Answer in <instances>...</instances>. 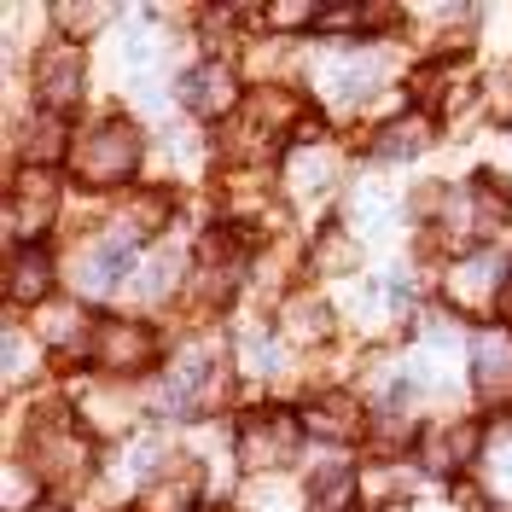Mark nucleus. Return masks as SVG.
I'll use <instances>...</instances> for the list:
<instances>
[{
    "label": "nucleus",
    "mask_w": 512,
    "mask_h": 512,
    "mask_svg": "<svg viewBox=\"0 0 512 512\" xmlns=\"http://www.w3.org/2000/svg\"><path fill=\"white\" fill-rule=\"evenodd\" d=\"M181 105H187L192 117H227V111L239 105L233 70H227V64H198V70H187V82H181Z\"/></svg>",
    "instance_id": "obj_7"
},
{
    "label": "nucleus",
    "mask_w": 512,
    "mask_h": 512,
    "mask_svg": "<svg viewBox=\"0 0 512 512\" xmlns=\"http://www.w3.org/2000/svg\"><path fill=\"white\" fill-rule=\"evenodd\" d=\"M53 210H59V187H53V175L47 169H24L18 181H12V198H6V222L18 239H35L41 227L53 222Z\"/></svg>",
    "instance_id": "obj_5"
},
{
    "label": "nucleus",
    "mask_w": 512,
    "mask_h": 512,
    "mask_svg": "<svg viewBox=\"0 0 512 512\" xmlns=\"http://www.w3.org/2000/svg\"><path fill=\"white\" fill-rule=\"evenodd\" d=\"M495 117L512 128V70L501 76V82H495Z\"/></svg>",
    "instance_id": "obj_20"
},
{
    "label": "nucleus",
    "mask_w": 512,
    "mask_h": 512,
    "mask_svg": "<svg viewBox=\"0 0 512 512\" xmlns=\"http://www.w3.org/2000/svg\"><path fill=\"white\" fill-rule=\"evenodd\" d=\"M291 454H297V419L286 408H262V414L245 419V431H239L245 466H286Z\"/></svg>",
    "instance_id": "obj_4"
},
{
    "label": "nucleus",
    "mask_w": 512,
    "mask_h": 512,
    "mask_svg": "<svg viewBox=\"0 0 512 512\" xmlns=\"http://www.w3.org/2000/svg\"><path fill=\"white\" fill-rule=\"evenodd\" d=\"M309 431L332 437V443H350L355 431H361V408H355V396H344V390L315 396V402H309Z\"/></svg>",
    "instance_id": "obj_10"
},
{
    "label": "nucleus",
    "mask_w": 512,
    "mask_h": 512,
    "mask_svg": "<svg viewBox=\"0 0 512 512\" xmlns=\"http://www.w3.org/2000/svg\"><path fill=\"white\" fill-rule=\"evenodd\" d=\"M425 146H431V123H425V117H396V123H384L379 140H373L379 158H414Z\"/></svg>",
    "instance_id": "obj_14"
},
{
    "label": "nucleus",
    "mask_w": 512,
    "mask_h": 512,
    "mask_svg": "<svg viewBox=\"0 0 512 512\" xmlns=\"http://www.w3.org/2000/svg\"><path fill=\"white\" fill-rule=\"evenodd\" d=\"M495 315L512 326V274H507V286H501V297H495Z\"/></svg>",
    "instance_id": "obj_21"
},
{
    "label": "nucleus",
    "mask_w": 512,
    "mask_h": 512,
    "mask_svg": "<svg viewBox=\"0 0 512 512\" xmlns=\"http://www.w3.org/2000/svg\"><path fill=\"white\" fill-rule=\"evenodd\" d=\"M35 512H70V507H59V501H47V507H35Z\"/></svg>",
    "instance_id": "obj_22"
},
{
    "label": "nucleus",
    "mask_w": 512,
    "mask_h": 512,
    "mask_svg": "<svg viewBox=\"0 0 512 512\" xmlns=\"http://www.w3.org/2000/svg\"><path fill=\"white\" fill-rule=\"evenodd\" d=\"M128 204H134V233H158V227L169 222V204H175V198L163 187H146V192H134Z\"/></svg>",
    "instance_id": "obj_17"
},
{
    "label": "nucleus",
    "mask_w": 512,
    "mask_h": 512,
    "mask_svg": "<svg viewBox=\"0 0 512 512\" xmlns=\"http://www.w3.org/2000/svg\"><path fill=\"white\" fill-rule=\"evenodd\" d=\"M501 286H507V268H501L495 256H472V262L460 268V280H448V297H454V309H489V315H495Z\"/></svg>",
    "instance_id": "obj_8"
},
{
    "label": "nucleus",
    "mask_w": 512,
    "mask_h": 512,
    "mask_svg": "<svg viewBox=\"0 0 512 512\" xmlns=\"http://www.w3.org/2000/svg\"><path fill=\"white\" fill-rule=\"evenodd\" d=\"M82 76H88V59L76 41H53L47 53H35V94L47 111H70L82 99Z\"/></svg>",
    "instance_id": "obj_3"
},
{
    "label": "nucleus",
    "mask_w": 512,
    "mask_h": 512,
    "mask_svg": "<svg viewBox=\"0 0 512 512\" xmlns=\"http://www.w3.org/2000/svg\"><path fill=\"white\" fill-rule=\"evenodd\" d=\"M373 76H379V70H373V64H361V59H344L338 70H332V82H338L350 99H367V94H373V88H367Z\"/></svg>",
    "instance_id": "obj_19"
},
{
    "label": "nucleus",
    "mask_w": 512,
    "mask_h": 512,
    "mask_svg": "<svg viewBox=\"0 0 512 512\" xmlns=\"http://www.w3.org/2000/svg\"><path fill=\"white\" fill-rule=\"evenodd\" d=\"M53 18H59L64 41H76V35H88V30H99V24H105V6H59Z\"/></svg>",
    "instance_id": "obj_18"
},
{
    "label": "nucleus",
    "mask_w": 512,
    "mask_h": 512,
    "mask_svg": "<svg viewBox=\"0 0 512 512\" xmlns=\"http://www.w3.org/2000/svg\"><path fill=\"white\" fill-rule=\"evenodd\" d=\"M355 262H361V239H355L350 227L326 222L315 233V274H355Z\"/></svg>",
    "instance_id": "obj_12"
},
{
    "label": "nucleus",
    "mask_w": 512,
    "mask_h": 512,
    "mask_svg": "<svg viewBox=\"0 0 512 512\" xmlns=\"http://www.w3.org/2000/svg\"><path fill=\"white\" fill-rule=\"evenodd\" d=\"M478 384L483 396H507L512 390V332H483L478 338Z\"/></svg>",
    "instance_id": "obj_11"
},
{
    "label": "nucleus",
    "mask_w": 512,
    "mask_h": 512,
    "mask_svg": "<svg viewBox=\"0 0 512 512\" xmlns=\"http://www.w3.org/2000/svg\"><path fill=\"white\" fill-rule=\"evenodd\" d=\"M158 350L163 344L146 320H117V315H105L88 338V355L105 373H146V367H158Z\"/></svg>",
    "instance_id": "obj_2"
},
{
    "label": "nucleus",
    "mask_w": 512,
    "mask_h": 512,
    "mask_svg": "<svg viewBox=\"0 0 512 512\" xmlns=\"http://www.w3.org/2000/svg\"><path fill=\"white\" fill-rule=\"evenodd\" d=\"M41 478H76V472H88V437L76 431V425H41L35 431V460H30Z\"/></svg>",
    "instance_id": "obj_6"
},
{
    "label": "nucleus",
    "mask_w": 512,
    "mask_h": 512,
    "mask_svg": "<svg viewBox=\"0 0 512 512\" xmlns=\"http://www.w3.org/2000/svg\"><path fill=\"white\" fill-rule=\"evenodd\" d=\"M53 291V262H47V251H18L12 262H6V297L12 303H41Z\"/></svg>",
    "instance_id": "obj_9"
},
{
    "label": "nucleus",
    "mask_w": 512,
    "mask_h": 512,
    "mask_svg": "<svg viewBox=\"0 0 512 512\" xmlns=\"http://www.w3.org/2000/svg\"><path fill=\"white\" fill-rule=\"evenodd\" d=\"M70 158H76V175L88 187H117V181L134 175V163H140V128L128 123V117H105Z\"/></svg>",
    "instance_id": "obj_1"
},
{
    "label": "nucleus",
    "mask_w": 512,
    "mask_h": 512,
    "mask_svg": "<svg viewBox=\"0 0 512 512\" xmlns=\"http://www.w3.org/2000/svg\"><path fill=\"white\" fill-rule=\"evenodd\" d=\"M507 478H512V460H507Z\"/></svg>",
    "instance_id": "obj_23"
},
{
    "label": "nucleus",
    "mask_w": 512,
    "mask_h": 512,
    "mask_svg": "<svg viewBox=\"0 0 512 512\" xmlns=\"http://www.w3.org/2000/svg\"><path fill=\"white\" fill-rule=\"evenodd\" d=\"M128 262H134V239L128 233H117V239H99L94 251H88V286L105 291V286H117L128 274Z\"/></svg>",
    "instance_id": "obj_13"
},
{
    "label": "nucleus",
    "mask_w": 512,
    "mask_h": 512,
    "mask_svg": "<svg viewBox=\"0 0 512 512\" xmlns=\"http://www.w3.org/2000/svg\"><path fill=\"white\" fill-rule=\"evenodd\" d=\"M24 146H30V158H35V163H53V158H70V152H76V146L64 140L59 111H41V117L30 123V140H24Z\"/></svg>",
    "instance_id": "obj_16"
},
{
    "label": "nucleus",
    "mask_w": 512,
    "mask_h": 512,
    "mask_svg": "<svg viewBox=\"0 0 512 512\" xmlns=\"http://www.w3.org/2000/svg\"><path fill=\"white\" fill-rule=\"evenodd\" d=\"M478 437H483L478 425H460V431H454V425H443V431H431L425 460H431L437 472H448V466H466V460L478 454Z\"/></svg>",
    "instance_id": "obj_15"
}]
</instances>
